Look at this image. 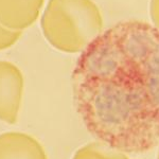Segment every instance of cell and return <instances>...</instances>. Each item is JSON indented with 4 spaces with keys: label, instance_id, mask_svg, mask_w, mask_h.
<instances>
[{
    "label": "cell",
    "instance_id": "cell-9",
    "mask_svg": "<svg viewBox=\"0 0 159 159\" xmlns=\"http://www.w3.org/2000/svg\"><path fill=\"white\" fill-rule=\"evenodd\" d=\"M157 159H159V152H158V158Z\"/></svg>",
    "mask_w": 159,
    "mask_h": 159
},
{
    "label": "cell",
    "instance_id": "cell-2",
    "mask_svg": "<svg viewBox=\"0 0 159 159\" xmlns=\"http://www.w3.org/2000/svg\"><path fill=\"white\" fill-rule=\"evenodd\" d=\"M40 25L52 47L76 53L101 34L103 18L92 0H49Z\"/></svg>",
    "mask_w": 159,
    "mask_h": 159
},
{
    "label": "cell",
    "instance_id": "cell-6",
    "mask_svg": "<svg viewBox=\"0 0 159 159\" xmlns=\"http://www.w3.org/2000/svg\"><path fill=\"white\" fill-rule=\"evenodd\" d=\"M72 159H129L125 153L112 148L101 141H94L76 151Z\"/></svg>",
    "mask_w": 159,
    "mask_h": 159
},
{
    "label": "cell",
    "instance_id": "cell-3",
    "mask_svg": "<svg viewBox=\"0 0 159 159\" xmlns=\"http://www.w3.org/2000/svg\"><path fill=\"white\" fill-rule=\"evenodd\" d=\"M24 92V76L10 61H0V120L15 124Z\"/></svg>",
    "mask_w": 159,
    "mask_h": 159
},
{
    "label": "cell",
    "instance_id": "cell-4",
    "mask_svg": "<svg viewBox=\"0 0 159 159\" xmlns=\"http://www.w3.org/2000/svg\"><path fill=\"white\" fill-rule=\"evenodd\" d=\"M43 0H0V24L22 31L37 19Z\"/></svg>",
    "mask_w": 159,
    "mask_h": 159
},
{
    "label": "cell",
    "instance_id": "cell-7",
    "mask_svg": "<svg viewBox=\"0 0 159 159\" xmlns=\"http://www.w3.org/2000/svg\"><path fill=\"white\" fill-rule=\"evenodd\" d=\"M21 31L10 30L0 24V50L10 48L21 36Z\"/></svg>",
    "mask_w": 159,
    "mask_h": 159
},
{
    "label": "cell",
    "instance_id": "cell-1",
    "mask_svg": "<svg viewBox=\"0 0 159 159\" xmlns=\"http://www.w3.org/2000/svg\"><path fill=\"white\" fill-rule=\"evenodd\" d=\"M75 108L89 134L125 154L159 144V31L120 21L82 51L72 72Z\"/></svg>",
    "mask_w": 159,
    "mask_h": 159
},
{
    "label": "cell",
    "instance_id": "cell-5",
    "mask_svg": "<svg viewBox=\"0 0 159 159\" xmlns=\"http://www.w3.org/2000/svg\"><path fill=\"white\" fill-rule=\"evenodd\" d=\"M0 159H47L38 141L22 133L0 135Z\"/></svg>",
    "mask_w": 159,
    "mask_h": 159
},
{
    "label": "cell",
    "instance_id": "cell-8",
    "mask_svg": "<svg viewBox=\"0 0 159 159\" xmlns=\"http://www.w3.org/2000/svg\"><path fill=\"white\" fill-rule=\"evenodd\" d=\"M150 15L153 25L159 31V0H151Z\"/></svg>",
    "mask_w": 159,
    "mask_h": 159
}]
</instances>
